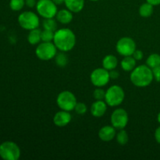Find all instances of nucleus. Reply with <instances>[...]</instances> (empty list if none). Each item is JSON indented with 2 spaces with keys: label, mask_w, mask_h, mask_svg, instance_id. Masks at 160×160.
<instances>
[{
  "label": "nucleus",
  "mask_w": 160,
  "mask_h": 160,
  "mask_svg": "<svg viewBox=\"0 0 160 160\" xmlns=\"http://www.w3.org/2000/svg\"><path fill=\"white\" fill-rule=\"evenodd\" d=\"M43 28L44 29L49 30V31H56L57 28V23L54 20V18H46L43 21Z\"/></svg>",
  "instance_id": "obj_24"
},
{
  "label": "nucleus",
  "mask_w": 160,
  "mask_h": 160,
  "mask_svg": "<svg viewBox=\"0 0 160 160\" xmlns=\"http://www.w3.org/2000/svg\"><path fill=\"white\" fill-rule=\"evenodd\" d=\"M52 2L56 5V6H60V5L63 4L65 0H52Z\"/></svg>",
  "instance_id": "obj_35"
},
{
  "label": "nucleus",
  "mask_w": 160,
  "mask_h": 160,
  "mask_svg": "<svg viewBox=\"0 0 160 160\" xmlns=\"http://www.w3.org/2000/svg\"><path fill=\"white\" fill-rule=\"evenodd\" d=\"M21 152L15 142L6 141L0 145V157L4 160H17L20 159Z\"/></svg>",
  "instance_id": "obj_4"
},
{
  "label": "nucleus",
  "mask_w": 160,
  "mask_h": 160,
  "mask_svg": "<svg viewBox=\"0 0 160 160\" xmlns=\"http://www.w3.org/2000/svg\"><path fill=\"white\" fill-rule=\"evenodd\" d=\"M35 7L38 15L44 19L54 18L58 12L57 6L52 0H38Z\"/></svg>",
  "instance_id": "obj_8"
},
{
  "label": "nucleus",
  "mask_w": 160,
  "mask_h": 160,
  "mask_svg": "<svg viewBox=\"0 0 160 160\" xmlns=\"http://www.w3.org/2000/svg\"><path fill=\"white\" fill-rule=\"evenodd\" d=\"M36 56L43 61H48L54 59L57 54V48L53 42H42L35 49Z\"/></svg>",
  "instance_id": "obj_5"
},
{
  "label": "nucleus",
  "mask_w": 160,
  "mask_h": 160,
  "mask_svg": "<svg viewBox=\"0 0 160 160\" xmlns=\"http://www.w3.org/2000/svg\"><path fill=\"white\" fill-rule=\"evenodd\" d=\"M135 42L130 37H123L120 38L116 45L117 52L122 56H132L136 50Z\"/></svg>",
  "instance_id": "obj_9"
},
{
  "label": "nucleus",
  "mask_w": 160,
  "mask_h": 160,
  "mask_svg": "<svg viewBox=\"0 0 160 160\" xmlns=\"http://www.w3.org/2000/svg\"><path fill=\"white\" fill-rule=\"evenodd\" d=\"M118 66V59L113 55H107L102 59V67L106 70H115Z\"/></svg>",
  "instance_id": "obj_17"
},
{
  "label": "nucleus",
  "mask_w": 160,
  "mask_h": 160,
  "mask_svg": "<svg viewBox=\"0 0 160 160\" xmlns=\"http://www.w3.org/2000/svg\"><path fill=\"white\" fill-rule=\"evenodd\" d=\"M42 31L38 28L29 31V34L28 35V41L29 44L34 45L40 43L42 41Z\"/></svg>",
  "instance_id": "obj_19"
},
{
  "label": "nucleus",
  "mask_w": 160,
  "mask_h": 160,
  "mask_svg": "<svg viewBox=\"0 0 160 160\" xmlns=\"http://www.w3.org/2000/svg\"><path fill=\"white\" fill-rule=\"evenodd\" d=\"M152 73L153 77H154V79L156 80L157 82H160V65L158 67H155V68L152 69Z\"/></svg>",
  "instance_id": "obj_29"
},
{
  "label": "nucleus",
  "mask_w": 160,
  "mask_h": 160,
  "mask_svg": "<svg viewBox=\"0 0 160 160\" xmlns=\"http://www.w3.org/2000/svg\"><path fill=\"white\" fill-rule=\"evenodd\" d=\"M92 84L96 88H102L110 81L109 71L105 68H97L92 72L90 75Z\"/></svg>",
  "instance_id": "obj_10"
},
{
  "label": "nucleus",
  "mask_w": 160,
  "mask_h": 160,
  "mask_svg": "<svg viewBox=\"0 0 160 160\" xmlns=\"http://www.w3.org/2000/svg\"><path fill=\"white\" fill-rule=\"evenodd\" d=\"M157 120H158V122L160 123V112H159V114H158V116H157Z\"/></svg>",
  "instance_id": "obj_36"
},
{
  "label": "nucleus",
  "mask_w": 160,
  "mask_h": 160,
  "mask_svg": "<svg viewBox=\"0 0 160 160\" xmlns=\"http://www.w3.org/2000/svg\"><path fill=\"white\" fill-rule=\"evenodd\" d=\"M58 22L62 24H68L73 20V12L68 9H62L58 11L56 15Z\"/></svg>",
  "instance_id": "obj_15"
},
{
  "label": "nucleus",
  "mask_w": 160,
  "mask_h": 160,
  "mask_svg": "<svg viewBox=\"0 0 160 160\" xmlns=\"http://www.w3.org/2000/svg\"><path fill=\"white\" fill-rule=\"evenodd\" d=\"M130 79L131 83L136 87H148L154 80L152 70L146 64L138 66L131 71Z\"/></svg>",
  "instance_id": "obj_2"
},
{
  "label": "nucleus",
  "mask_w": 160,
  "mask_h": 160,
  "mask_svg": "<svg viewBox=\"0 0 160 160\" xmlns=\"http://www.w3.org/2000/svg\"><path fill=\"white\" fill-rule=\"evenodd\" d=\"M71 119L72 117L70 112L61 109V111H59L55 114L53 117V123L56 126L62 128L68 125L71 121Z\"/></svg>",
  "instance_id": "obj_12"
},
{
  "label": "nucleus",
  "mask_w": 160,
  "mask_h": 160,
  "mask_svg": "<svg viewBox=\"0 0 160 160\" xmlns=\"http://www.w3.org/2000/svg\"><path fill=\"white\" fill-rule=\"evenodd\" d=\"M107 106L106 102L103 100H96L91 106V114L96 118L103 117L107 110Z\"/></svg>",
  "instance_id": "obj_13"
},
{
  "label": "nucleus",
  "mask_w": 160,
  "mask_h": 160,
  "mask_svg": "<svg viewBox=\"0 0 160 160\" xmlns=\"http://www.w3.org/2000/svg\"><path fill=\"white\" fill-rule=\"evenodd\" d=\"M18 23L23 29L31 31L38 28L40 24V20L38 16L34 12L24 11L19 15Z\"/></svg>",
  "instance_id": "obj_6"
},
{
  "label": "nucleus",
  "mask_w": 160,
  "mask_h": 160,
  "mask_svg": "<svg viewBox=\"0 0 160 160\" xmlns=\"http://www.w3.org/2000/svg\"><path fill=\"white\" fill-rule=\"evenodd\" d=\"M93 96L95 100H104L106 92L102 88H97L93 92Z\"/></svg>",
  "instance_id": "obj_28"
},
{
  "label": "nucleus",
  "mask_w": 160,
  "mask_h": 160,
  "mask_svg": "<svg viewBox=\"0 0 160 160\" xmlns=\"http://www.w3.org/2000/svg\"><path fill=\"white\" fill-rule=\"evenodd\" d=\"M137 60L132 56H124L120 62V66L123 70L127 72H131L136 67Z\"/></svg>",
  "instance_id": "obj_18"
},
{
  "label": "nucleus",
  "mask_w": 160,
  "mask_h": 160,
  "mask_svg": "<svg viewBox=\"0 0 160 160\" xmlns=\"http://www.w3.org/2000/svg\"><path fill=\"white\" fill-rule=\"evenodd\" d=\"M54 34L55 31L44 29L43 31H42V35H41V37H42V42H53V39H54Z\"/></svg>",
  "instance_id": "obj_26"
},
{
  "label": "nucleus",
  "mask_w": 160,
  "mask_h": 160,
  "mask_svg": "<svg viewBox=\"0 0 160 160\" xmlns=\"http://www.w3.org/2000/svg\"><path fill=\"white\" fill-rule=\"evenodd\" d=\"M55 61L58 67H64L68 63V57L64 52H61L55 56Z\"/></svg>",
  "instance_id": "obj_23"
},
{
  "label": "nucleus",
  "mask_w": 160,
  "mask_h": 160,
  "mask_svg": "<svg viewBox=\"0 0 160 160\" xmlns=\"http://www.w3.org/2000/svg\"><path fill=\"white\" fill-rule=\"evenodd\" d=\"M147 2L150 3L152 6H159L160 5V0H146Z\"/></svg>",
  "instance_id": "obj_34"
},
{
  "label": "nucleus",
  "mask_w": 160,
  "mask_h": 160,
  "mask_svg": "<svg viewBox=\"0 0 160 160\" xmlns=\"http://www.w3.org/2000/svg\"><path fill=\"white\" fill-rule=\"evenodd\" d=\"M90 1H92V2H97V1H99V0H90Z\"/></svg>",
  "instance_id": "obj_37"
},
{
  "label": "nucleus",
  "mask_w": 160,
  "mask_h": 160,
  "mask_svg": "<svg viewBox=\"0 0 160 160\" xmlns=\"http://www.w3.org/2000/svg\"><path fill=\"white\" fill-rule=\"evenodd\" d=\"M67 9L71 11L72 12H79L84 9V0H65L64 2Z\"/></svg>",
  "instance_id": "obj_16"
},
{
  "label": "nucleus",
  "mask_w": 160,
  "mask_h": 160,
  "mask_svg": "<svg viewBox=\"0 0 160 160\" xmlns=\"http://www.w3.org/2000/svg\"><path fill=\"white\" fill-rule=\"evenodd\" d=\"M116 130L117 129L112 125L111 126L106 125V126L102 127L98 131V138L102 142H110L117 135V131Z\"/></svg>",
  "instance_id": "obj_14"
},
{
  "label": "nucleus",
  "mask_w": 160,
  "mask_h": 160,
  "mask_svg": "<svg viewBox=\"0 0 160 160\" xmlns=\"http://www.w3.org/2000/svg\"><path fill=\"white\" fill-rule=\"evenodd\" d=\"M53 43L59 51L67 52L74 48L76 45V35L69 28L56 30L54 34Z\"/></svg>",
  "instance_id": "obj_1"
},
{
  "label": "nucleus",
  "mask_w": 160,
  "mask_h": 160,
  "mask_svg": "<svg viewBox=\"0 0 160 160\" xmlns=\"http://www.w3.org/2000/svg\"><path fill=\"white\" fill-rule=\"evenodd\" d=\"M110 121L112 126H113L116 129H124L129 121L128 113L125 109L118 108L111 114Z\"/></svg>",
  "instance_id": "obj_11"
},
{
  "label": "nucleus",
  "mask_w": 160,
  "mask_h": 160,
  "mask_svg": "<svg viewBox=\"0 0 160 160\" xmlns=\"http://www.w3.org/2000/svg\"><path fill=\"white\" fill-rule=\"evenodd\" d=\"M133 57L136 59L137 61H140L143 59L144 57V54H143V52L141 51V50H137L136 49L134 51V52L133 53L132 55Z\"/></svg>",
  "instance_id": "obj_30"
},
{
  "label": "nucleus",
  "mask_w": 160,
  "mask_h": 160,
  "mask_svg": "<svg viewBox=\"0 0 160 160\" xmlns=\"http://www.w3.org/2000/svg\"><path fill=\"white\" fill-rule=\"evenodd\" d=\"M25 0H10L9 7L13 11H20L24 7Z\"/></svg>",
  "instance_id": "obj_25"
},
{
  "label": "nucleus",
  "mask_w": 160,
  "mask_h": 160,
  "mask_svg": "<svg viewBox=\"0 0 160 160\" xmlns=\"http://www.w3.org/2000/svg\"><path fill=\"white\" fill-rule=\"evenodd\" d=\"M109 76H110V79L116 80L119 78L120 76V73H119L118 71L115 70H112L109 71Z\"/></svg>",
  "instance_id": "obj_31"
},
{
  "label": "nucleus",
  "mask_w": 160,
  "mask_h": 160,
  "mask_svg": "<svg viewBox=\"0 0 160 160\" xmlns=\"http://www.w3.org/2000/svg\"><path fill=\"white\" fill-rule=\"evenodd\" d=\"M153 11H154V6L147 2L141 5L139 7V14L141 17L144 18H148L151 17L153 13Z\"/></svg>",
  "instance_id": "obj_20"
},
{
  "label": "nucleus",
  "mask_w": 160,
  "mask_h": 160,
  "mask_svg": "<svg viewBox=\"0 0 160 160\" xmlns=\"http://www.w3.org/2000/svg\"><path fill=\"white\" fill-rule=\"evenodd\" d=\"M146 65L151 69L155 68L160 65V55L158 53H152L146 59Z\"/></svg>",
  "instance_id": "obj_21"
},
{
  "label": "nucleus",
  "mask_w": 160,
  "mask_h": 160,
  "mask_svg": "<svg viewBox=\"0 0 160 160\" xmlns=\"http://www.w3.org/2000/svg\"><path fill=\"white\" fill-rule=\"evenodd\" d=\"M155 139L156 142L160 145V126L155 131Z\"/></svg>",
  "instance_id": "obj_33"
},
{
  "label": "nucleus",
  "mask_w": 160,
  "mask_h": 160,
  "mask_svg": "<svg viewBox=\"0 0 160 160\" xmlns=\"http://www.w3.org/2000/svg\"><path fill=\"white\" fill-rule=\"evenodd\" d=\"M56 103L60 109L70 112L74 110L75 106L78 102H77L76 96L73 92L70 91H63L58 95Z\"/></svg>",
  "instance_id": "obj_7"
},
{
  "label": "nucleus",
  "mask_w": 160,
  "mask_h": 160,
  "mask_svg": "<svg viewBox=\"0 0 160 160\" xmlns=\"http://www.w3.org/2000/svg\"><path fill=\"white\" fill-rule=\"evenodd\" d=\"M87 109V106H86L85 103L84 102H78L74 108V111L78 114V115H83V114L86 113Z\"/></svg>",
  "instance_id": "obj_27"
},
{
  "label": "nucleus",
  "mask_w": 160,
  "mask_h": 160,
  "mask_svg": "<svg viewBox=\"0 0 160 160\" xmlns=\"http://www.w3.org/2000/svg\"><path fill=\"white\" fill-rule=\"evenodd\" d=\"M116 138H117V142L120 145H125L126 144H128V141H129V136L125 130L120 129L119 130V132L117 133Z\"/></svg>",
  "instance_id": "obj_22"
},
{
  "label": "nucleus",
  "mask_w": 160,
  "mask_h": 160,
  "mask_svg": "<svg viewBox=\"0 0 160 160\" xmlns=\"http://www.w3.org/2000/svg\"><path fill=\"white\" fill-rule=\"evenodd\" d=\"M37 2L38 1H36V0H25V5H26L28 7L33 8L34 7V6H36Z\"/></svg>",
  "instance_id": "obj_32"
},
{
  "label": "nucleus",
  "mask_w": 160,
  "mask_h": 160,
  "mask_svg": "<svg viewBox=\"0 0 160 160\" xmlns=\"http://www.w3.org/2000/svg\"><path fill=\"white\" fill-rule=\"evenodd\" d=\"M125 93L123 89L119 85H112L106 91L105 102L110 107H117L124 101Z\"/></svg>",
  "instance_id": "obj_3"
}]
</instances>
